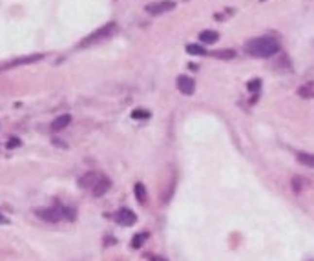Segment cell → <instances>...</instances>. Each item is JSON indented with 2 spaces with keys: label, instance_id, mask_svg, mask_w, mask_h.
Segmentation results:
<instances>
[{
  "label": "cell",
  "instance_id": "1",
  "mask_svg": "<svg viewBox=\"0 0 314 261\" xmlns=\"http://www.w3.org/2000/svg\"><path fill=\"white\" fill-rule=\"evenodd\" d=\"M279 52V42L274 37H258L245 44V53L258 59H267Z\"/></svg>",
  "mask_w": 314,
  "mask_h": 261
},
{
  "label": "cell",
  "instance_id": "2",
  "mask_svg": "<svg viewBox=\"0 0 314 261\" xmlns=\"http://www.w3.org/2000/svg\"><path fill=\"white\" fill-rule=\"evenodd\" d=\"M37 216L40 217V219H44V221H50V223H59L62 219L73 221L75 210L68 209V207H62V205H55V207H50V209L37 210Z\"/></svg>",
  "mask_w": 314,
  "mask_h": 261
},
{
  "label": "cell",
  "instance_id": "3",
  "mask_svg": "<svg viewBox=\"0 0 314 261\" xmlns=\"http://www.w3.org/2000/svg\"><path fill=\"white\" fill-rule=\"evenodd\" d=\"M113 30H115V24L113 22H110V24H106V26H103V28H99L95 33H91L90 37H86L83 40V44H81V48H84V46H90V44H93V42H97V40H101V38H106V37H110L113 33Z\"/></svg>",
  "mask_w": 314,
  "mask_h": 261
},
{
  "label": "cell",
  "instance_id": "4",
  "mask_svg": "<svg viewBox=\"0 0 314 261\" xmlns=\"http://www.w3.org/2000/svg\"><path fill=\"white\" fill-rule=\"evenodd\" d=\"M175 9V2L174 0H159V2H154V4H148L146 6V11L150 15H163V13H168Z\"/></svg>",
  "mask_w": 314,
  "mask_h": 261
},
{
  "label": "cell",
  "instance_id": "5",
  "mask_svg": "<svg viewBox=\"0 0 314 261\" xmlns=\"http://www.w3.org/2000/svg\"><path fill=\"white\" fill-rule=\"evenodd\" d=\"M115 221L121 225V226H132V225L137 221V216H135L132 210L128 209H121L117 214H115Z\"/></svg>",
  "mask_w": 314,
  "mask_h": 261
},
{
  "label": "cell",
  "instance_id": "6",
  "mask_svg": "<svg viewBox=\"0 0 314 261\" xmlns=\"http://www.w3.org/2000/svg\"><path fill=\"white\" fill-rule=\"evenodd\" d=\"M101 177H103V174H99V172H88V174H84L83 177L79 179V187L81 188H95V185H97L99 181H101Z\"/></svg>",
  "mask_w": 314,
  "mask_h": 261
},
{
  "label": "cell",
  "instance_id": "7",
  "mask_svg": "<svg viewBox=\"0 0 314 261\" xmlns=\"http://www.w3.org/2000/svg\"><path fill=\"white\" fill-rule=\"evenodd\" d=\"M177 88H179L183 95H192L195 91V82L190 77H187V75H179L177 77Z\"/></svg>",
  "mask_w": 314,
  "mask_h": 261
},
{
  "label": "cell",
  "instance_id": "8",
  "mask_svg": "<svg viewBox=\"0 0 314 261\" xmlns=\"http://www.w3.org/2000/svg\"><path fill=\"white\" fill-rule=\"evenodd\" d=\"M40 59H42V55H30V57H22V59L11 60L8 64H4L0 70H8V68H15V66H20V64H30V62H35V60H40Z\"/></svg>",
  "mask_w": 314,
  "mask_h": 261
},
{
  "label": "cell",
  "instance_id": "9",
  "mask_svg": "<svg viewBox=\"0 0 314 261\" xmlns=\"http://www.w3.org/2000/svg\"><path fill=\"white\" fill-rule=\"evenodd\" d=\"M71 122V115L70 113H64V115H59L57 119L52 122V132H60V130H64Z\"/></svg>",
  "mask_w": 314,
  "mask_h": 261
},
{
  "label": "cell",
  "instance_id": "10",
  "mask_svg": "<svg viewBox=\"0 0 314 261\" xmlns=\"http://www.w3.org/2000/svg\"><path fill=\"white\" fill-rule=\"evenodd\" d=\"M112 187V183H110V179L108 177H101V181H99L97 185H95V188L91 190V194L95 195V197H101V195H105L106 192H108V188Z\"/></svg>",
  "mask_w": 314,
  "mask_h": 261
},
{
  "label": "cell",
  "instance_id": "11",
  "mask_svg": "<svg viewBox=\"0 0 314 261\" xmlns=\"http://www.w3.org/2000/svg\"><path fill=\"white\" fill-rule=\"evenodd\" d=\"M217 38H219V33H217V31L207 30V31H201V33H199V40L205 42V44H212V42H216Z\"/></svg>",
  "mask_w": 314,
  "mask_h": 261
},
{
  "label": "cell",
  "instance_id": "12",
  "mask_svg": "<svg viewBox=\"0 0 314 261\" xmlns=\"http://www.w3.org/2000/svg\"><path fill=\"white\" fill-rule=\"evenodd\" d=\"M298 95L303 99H313L314 97V82H309V84H303L298 90Z\"/></svg>",
  "mask_w": 314,
  "mask_h": 261
},
{
  "label": "cell",
  "instance_id": "13",
  "mask_svg": "<svg viewBox=\"0 0 314 261\" xmlns=\"http://www.w3.org/2000/svg\"><path fill=\"white\" fill-rule=\"evenodd\" d=\"M298 161L305 166L314 168V154H307V152H299L298 154Z\"/></svg>",
  "mask_w": 314,
  "mask_h": 261
},
{
  "label": "cell",
  "instance_id": "14",
  "mask_svg": "<svg viewBox=\"0 0 314 261\" xmlns=\"http://www.w3.org/2000/svg\"><path fill=\"white\" fill-rule=\"evenodd\" d=\"M135 192V197H137V201L141 203V205H144V201H146V190H144V187H142L141 183H137L134 188Z\"/></svg>",
  "mask_w": 314,
  "mask_h": 261
},
{
  "label": "cell",
  "instance_id": "15",
  "mask_svg": "<svg viewBox=\"0 0 314 261\" xmlns=\"http://www.w3.org/2000/svg\"><path fill=\"white\" fill-rule=\"evenodd\" d=\"M210 55H214L216 59H234L236 52L234 50H221V52H212Z\"/></svg>",
  "mask_w": 314,
  "mask_h": 261
},
{
  "label": "cell",
  "instance_id": "16",
  "mask_svg": "<svg viewBox=\"0 0 314 261\" xmlns=\"http://www.w3.org/2000/svg\"><path fill=\"white\" fill-rule=\"evenodd\" d=\"M146 238H148V234H146V232H141V234L134 236V239H132V246H134V248H141Z\"/></svg>",
  "mask_w": 314,
  "mask_h": 261
},
{
  "label": "cell",
  "instance_id": "17",
  "mask_svg": "<svg viewBox=\"0 0 314 261\" xmlns=\"http://www.w3.org/2000/svg\"><path fill=\"white\" fill-rule=\"evenodd\" d=\"M187 52L192 53V55H207V50L201 48V46H197V44H188Z\"/></svg>",
  "mask_w": 314,
  "mask_h": 261
},
{
  "label": "cell",
  "instance_id": "18",
  "mask_svg": "<svg viewBox=\"0 0 314 261\" xmlns=\"http://www.w3.org/2000/svg\"><path fill=\"white\" fill-rule=\"evenodd\" d=\"M247 88H248V91H260V88H262V81L260 79H254V81H250L247 84Z\"/></svg>",
  "mask_w": 314,
  "mask_h": 261
},
{
  "label": "cell",
  "instance_id": "19",
  "mask_svg": "<svg viewBox=\"0 0 314 261\" xmlns=\"http://www.w3.org/2000/svg\"><path fill=\"white\" fill-rule=\"evenodd\" d=\"M132 117H134V119H148L150 113L142 112V110H134V112H132Z\"/></svg>",
  "mask_w": 314,
  "mask_h": 261
},
{
  "label": "cell",
  "instance_id": "20",
  "mask_svg": "<svg viewBox=\"0 0 314 261\" xmlns=\"http://www.w3.org/2000/svg\"><path fill=\"white\" fill-rule=\"evenodd\" d=\"M150 260L152 261H166L165 258H161V256H150Z\"/></svg>",
  "mask_w": 314,
  "mask_h": 261
},
{
  "label": "cell",
  "instance_id": "21",
  "mask_svg": "<svg viewBox=\"0 0 314 261\" xmlns=\"http://www.w3.org/2000/svg\"><path fill=\"white\" fill-rule=\"evenodd\" d=\"M13 146H18V139H11L9 141V148H13Z\"/></svg>",
  "mask_w": 314,
  "mask_h": 261
},
{
  "label": "cell",
  "instance_id": "22",
  "mask_svg": "<svg viewBox=\"0 0 314 261\" xmlns=\"http://www.w3.org/2000/svg\"><path fill=\"white\" fill-rule=\"evenodd\" d=\"M6 221H8V219H6V217L0 214V223H6Z\"/></svg>",
  "mask_w": 314,
  "mask_h": 261
},
{
  "label": "cell",
  "instance_id": "23",
  "mask_svg": "<svg viewBox=\"0 0 314 261\" xmlns=\"http://www.w3.org/2000/svg\"><path fill=\"white\" fill-rule=\"evenodd\" d=\"M307 261H313V260H307Z\"/></svg>",
  "mask_w": 314,
  "mask_h": 261
}]
</instances>
